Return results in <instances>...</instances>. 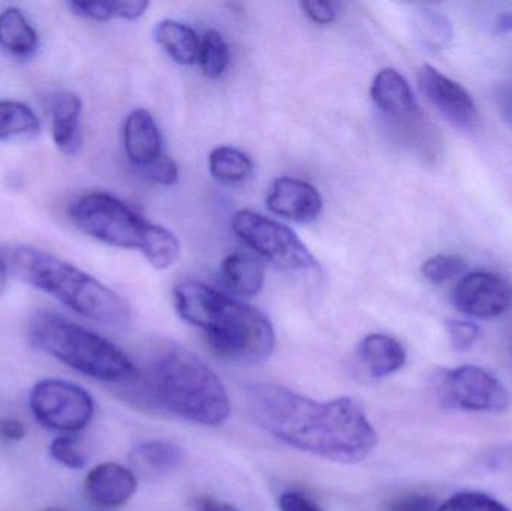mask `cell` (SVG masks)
Returning <instances> with one entry per match:
<instances>
[{"instance_id":"obj_18","label":"cell","mask_w":512,"mask_h":511,"mask_svg":"<svg viewBox=\"0 0 512 511\" xmlns=\"http://www.w3.org/2000/svg\"><path fill=\"white\" fill-rule=\"evenodd\" d=\"M221 272L225 284L240 296L254 297L264 287V264L248 252L228 255L222 263Z\"/></svg>"},{"instance_id":"obj_28","label":"cell","mask_w":512,"mask_h":511,"mask_svg":"<svg viewBox=\"0 0 512 511\" xmlns=\"http://www.w3.org/2000/svg\"><path fill=\"white\" fill-rule=\"evenodd\" d=\"M50 456L63 467L69 470H81L87 459L83 450L78 446L77 438L59 437L50 444Z\"/></svg>"},{"instance_id":"obj_29","label":"cell","mask_w":512,"mask_h":511,"mask_svg":"<svg viewBox=\"0 0 512 511\" xmlns=\"http://www.w3.org/2000/svg\"><path fill=\"white\" fill-rule=\"evenodd\" d=\"M144 177L158 183V185L171 186L179 180V167L170 156L164 155L150 162L147 167L141 168Z\"/></svg>"},{"instance_id":"obj_33","label":"cell","mask_w":512,"mask_h":511,"mask_svg":"<svg viewBox=\"0 0 512 511\" xmlns=\"http://www.w3.org/2000/svg\"><path fill=\"white\" fill-rule=\"evenodd\" d=\"M280 511H324L300 492L289 491L279 497Z\"/></svg>"},{"instance_id":"obj_27","label":"cell","mask_w":512,"mask_h":511,"mask_svg":"<svg viewBox=\"0 0 512 511\" xmlns=\"http://www.w3.org/2000/svg\"><path fill=\"white\" fill-rule=\"evenodd\" d=\"M438 511H510L495 498L480 492H460L439 506Z\"/></svg>"},{"instance_id":"obj_31","label":"cell","mask_w":512,"mask_h":511,"mask_svg":"<svg viewBox=\"0 0 512 511\" xmlns=\"http://www.w3.org/2000/svg\"><path fill=\"white\" fill-rule=\"evenodd\" d=\"M436 501L432 497L421 494H406L394 498L385 507V511H438Z\"/></svg>"},{"instance_id":"obj_34","label":"cell","mask_w":512,"mask_h":511,"mask_svg":"<svg viewBox=\"0 0 512 511\" xmlns=\"http://www.w3.org/2000/svg\"><path fill=\"white\" fill-rule=\"evenodd\" d=\"M26 435V426L17 419L0 420V437L6 441H21Z\"/></svg>"},{"instance_id":"obj_26","label":"cell","mask_w":512,"mask_h":511,"mask_svg":"<svg viewBox=\"0 0 512 511\" xmlns=\"http://www.w3.org/2000/svg\"><path fill=\"white\" fill-rule=\"evenodd\" d=\"M466 269V263L457 255H435L424 261L421 273L427 281L433 284H444L453 278L462 275Z\"/></svg>"},{"instance_id":"obj_1","label":"cell","mask_w":512,"mask_h":511,"mask_svg":"<svg viewBox=\"0 0 512 511\" xmlns=\"http://www.w3.org/2000/svg\"><path fill=\"white\" fill-rule=\"evenodd\" d=\"M252 420L282 443L337 464H358L378 446L366 411L352 398L315 401L274 384L246 389Z\"/></svg>"},{"instance_id":"obj_15","label":"cell","mask_w":512,"mask_h":511,"mask_svg":"<svg viewBox=\"0 0 512 511\" xmlns=\"http://www.w3.org/2000/svg\"><path fill=\"white\" fill-rule=\"evenodd\" d=\"M126 155L141 170L162 155V135L152 114L135 110L129 114L123 131Z\"/></svg>"},{"instance_id":"obj_17","label":"cell","mask_w":512,"mask_h":511,"mask_svg":"<svg viewBox=\"0 0 512 511\" xmlns=\"http://www.w3.org/2000/svg\"><path fill=\"white\" fill-rule=\"evenodd\" d=\"M83 104L77 95L71 92L59 93L54 98L53 140L66 155H75L81 147L80 117Z\"/></svg>"},{"instance_id":"obj_6","label":"cell","mask_w":512,"mask_h":511,"mask_svg":"<svg viewBox=\"0 0 512 511\" xmlns=\"http://www.w3.org/2000/svg\"><path fill=\"white\" fill-rule=\"evenodd\" d=\"M29 336L36 350L93 380L123 386L138 375L134 363L120 348L60 315H36Z\"/></svg>"},{"instance_id":"obj_7","label":"cell","mask_w":512,"mask_h":511,"mask_svg":"<svg viewBox=\"0 0 512 511\" xmlns=\"http://www.w3.org/2000/svg\"><path fill=\"white\" fill-rule=\"evenodd\" d=\"M231 227L249 248L279 269L309 270L316 266L300 237L274 219L240 210L231 219Z\"/></svg>"},{"instance_id":"obj_36","label":"cell","mask_w":512,"mask_h":511,"mask_svg":"<svg viewBox=\"0 0 512 511\" xmlns=\"http://www.w3.org/2000/svg\"><path fill=\"white\" fill-rule=\"evenodd\" d=\"M198 511H240L231 504L224 501L215 500V498H203L198 501Z\"/></svg>"},{"instance_id":"obj_24","label":"cell","mask_w":512,"mask_h":511,"mask_svg":"<svg viewBox=\"0 0 512 511\" xmlns=\"http://www.w3.org/2000/svg\"><path fill=\"white\" fill-rule=\"evenodd\" d=\"M69 9L81 17L92 20L107 21L111 18H125L135 20L149 8V3L135 0V2H71Z\"/></svg>"},{"instance_id":"obj_10","label":"cell","mask_w":512,"mask_h":511,"mask_svg":"<svg viewBox=\"0 0 512 511\" xmlns=\"http://www.w3.org/2000/svg\"><path fill=\"white\" fill-rule=\"evenodd\" d=\"M453 300L456 308L469 317H499L512 306V284L498 273H469L457 282Z\"/></svg>"},{"instance_id":"obj_35","label":"cell","mask_w":512,"mask_h":511,"mask_svg":"<svg viewBox=\"0 0 512 511\" xmlns=\"http://www.w3.org/2000/svg\"><path fill=\"white\" fill-rule=\"evenodd\" d=\"M498 102L502 116L512 123V83L502 87L498 95Z\"/></svg>"},{"instance_id":"obj_5","label":"cell","mask_w":512,"mask_h":511,"mask_svg":"<svg viewBox=\"0 0 512 511\" xmlns=\"http://www.w3.org/2000/svg\"><path fill=\"white\" fill-rule=\"evenodd\" d=\"M69 218L87 236L123 249H138L155 269L177 263L180 242L176 234L152 224L128 204L108 192H89L69 206Z\"/></svg>"},{"instance_id":"obj_20","label":"cell","mask_w":512,"mask_h":511,"mask_svg":"<svg viewBox=\"0 0 512 511\" xmlns=\"http://www.w3.org/2000/svg\"><path fill=\"white\" fill-rule=\"evenodd\" d=\"M38 33L18 8L0 14V47L12 56L26 57L36 50Z\"/></svg>"},{"instance_id":"obj_12","label":"cell","mask_w":512,"mask_h":511,"mask_svg":"<svg viewBox=\"0 0 512 511\" xmlns=\"http://www.w3.org/2000/svg\"><path fill=\"white\" fill-rule=\"evenodd\" d=\"M373 102L376 107L397 122L408 123V128L430 135L429 128L424 125L423 114L415 101L414 92L406 78L393 68L382 69L373 80Z\"/></svg>"},{"instance_id":"obj_3","label":"cell","mask_w":512,"mask_h":511,"mask_svg":"<svg viewBox=\"0 0 512 511\" xmlns=\"http://www.w3.org/2000/svg\"><path fill=\"white\" fill-rule=\"evenodd\" d=\"M147 387L165 410L197 425L216 428L230 417V396L219 375L197 354L174 342L156 351Z\"/></svg>"},{"instance_id":"obj_37","label":"cell","mask_w":512,"mask_h":511,"mask_svg":"<svg viewBox=\"0 0 512 511\" xmlns=\"http://www.w3.org/2000/svg\"><path fill=\"white\" fill-rule=\"evenodd\" d=\"M495 26L496 29H498V32H510V30H512V11L499 15Z\"/></svg>"},{"instance_id":"obj_22","label":"cell","mask_w":512,"mask_h":511,"mask_svg":"<svg viewBox=\"0 0 512 511\" xmlns=\"http://www.w3.org/2000/svg\"><path fill=\"white\" fill-rule=\"evenodd\" d=\"M210 173L219 182L239 183L254 170L251 158L233 147H218L209 156Z\"/></svg>"},{"instance_id":"obj_9","label":"cell","mask_w":512,"mask_h":511,"mask_svg":"<svg viewBox=\"0 0 512 511\" xmlns=\"http://www.w3.org/2000/svg\"><path fill=\"white\" fill-rule=\"evenodd\" d=\"M447 407L474 413H502L510 405L504 384L480 366L465 365L447 372L441 381Z\"/></svg>"},{"instance_id":"obj_38","label":"cell","mask_w":512,"mask_h":511,"mask_svg":"<svg viewBox=\"0 0 512 511\" xmlns=\"http://www.w3.org/2000/svg\"><path fill=\"white\" fill-rule=\"evenodd\" d=\"M6 284H8V269H6L5 263L0 260V296L5 293Z\"/></svg>"},{"instance_id":"obj_2","label":"cell","mask_w":512,"mask_h":511,"mask_svg":"<svg viewBox=\"0 0 512 511\" xmlns=\"http://www.w3.org/2000/svg\"><path fill=\"white\" fill-rule=\"evenodd\" d=\"M177 314L206 335L210 348L222 359L255 365L271 356L276 344L273 326L254 306L195 279L174 287Z\"/></svg>"},{"instance_id":"obj_16","label":"cell","mask_w":512,"mask_h":511,"mask_svg":"<svg viewBox=\"0 0 512 511\" xmlns=\"http://www.w3.org/2000/svg\"><path fill=\"white\" fill-rule=\"evenodd\" d=\"M358 353L370 377L376 380L396 374L406 363V351L403 345L397 339L382 333L367 335L361 341Z\"/></svg>"},{"instance_id":"obj_4","label":"cell","mask_w":512,"mask_h":511,"mask_svg":"<svg viewBox=\"0 0 512 511\" xmlns=\"http://www.w3.org/2000/svg\"><path fill=\"white\" fill-rule=\"evenodd\" d=\"M12 266L27 284L59 300L81 317L114 329H126L131 324V308L119 294L48 252L15 249Z\"/></svg>"},{"instance_id":"obj_14","label":"cell","mask_w":512,"mask_h":511,"mask_svg":"<svg viewBox=\"0 0 512 511\" xmlns=\"http://www.w3.org/2000/svg\"><path fill=\"white\" fill-rule=\"evenodd\" d=\"M322 197L315 186L294 177L274 180L267 197V207L282 218L312 222L322 212Z\"/></svg>"},{"instance_id":"obj_25","label":"cell","mask_w":512,"mask_h":511,"mask_svg":"<svg viewBox=\"0 0 512 511\" xmlns=\"http://www.w3.org/2000/svg\"><path fill=\"white\" fill-rule=\"evenodd\" d=\"M198 60L206 77L219 78L227 71L230 65V48L221 33L216 30L206 32L201 41Z\"/></svg>"},{"instance_id":"obj_30","label":"cell","mask_w":512,"mask_h":511,"mask_svg":"<svg viewBox=\"0 0 512 511\" xmlns=\"http://www.w3.org/2000/svg\"><path fill=\"white\" fill-rule=\"evenodd\" d=\"M448 333L457 350H468L480 338V329L469 321H451L448 323Z\"/></svg>"},{"instance_id":"obj_19","label":"cell","mask_w":512,"mask_h":511,"mask_svg":"<svg viewBox=\"0 0 512 511\" xmlns=\"http://www.w3.org/2000/svg\"><path fill=\"white\" fill-rule=\"evenodd\" d=\"M156 42L180 65H194L200 56V39L188 24L164 20L153 30Z\"/></svg>"},{"instance_id":"obj_23","label":"cell","mask_w":512,"mask_h":511,"mask_svg":"<svg viewBox=\"0 0 512 511\" xmlns=\"http://www.w3.org/2000/svg\"><path fill=\"white\" fill-rule=\"evenodd\" d=\"M41 125L29 105L0 101V140L38 134Z\"/></svg>"},{"instance_id":"obj_21","label":"cell","mask_w":512,"mask_h":511,"mask_svg":"<svg viewBox=\"0 0 512 511\" xmlns=\"http://www.w3.org/2000/svg\"><path fill=\"white\" fill-rule=\"evenodd\" d=\"M135 456L146 470L158 476L174 473L183 462L182 449L165 440H150L138 444Z\"/></svg>"},{"instance_id":"obj_13","label":"cell","mask_w":512,"mask_h":511,"mask_svg":"<svg viewBox=\"0 0 512 511\" xmlns=\"http://www.w3.org/2000/svg\"><path fill=\"white\" fill-rule=\"evenodd\" d=\"M137 486L135 474L129 468L105 462L87 474L84 491L96 509L113 510L125 506L134 497Z\"/></svg>"},{"instance_id":"obj_39","label":"cell","mask_w":512,"mask_h":511,"mask_svg":"<svg viewBox=\"0 0 512 511\" xmlns=\"http://www.w3.org/2000/svg\"><path fill=\"white\" fill-rule=\"evenodd\" d=\"M44 511H66V510L60 509V507H48V509H45Z\"/></svg>"},{"instance_id":"obj_32","label":"cell","mask_w":512,"mask_h":511,"mask_svg":"<svg viewBox=\"0 0 512 511\" xmlns=\"http://www.w3.org/2000/svg\"><path fill=\"white\" fill-rule=\"evenodd\" d=\"M301 9L316 24H330L336 20V5L331 2H303Z\"/></svg>"},{"instance_id":"obj_8","label":"cell","mask_w":512,"mask_h":511,"mask_svg":"<svg viewBox=\"0 0 512 511\" xmlns=\"http://www.w3.org/2000/svg\"><path fill=\"white\" fill-rule=\"evenodd\" d=\"M29 405L39 425L63 434L83 431L95 416V401L89 392L56 378L36 383L30 392Z\"/></svg>"},{"instance_id":"obj_11","label":"cell","mask_w":512,"mask_h":511,"mask_svg":"<svg viewBox=\"0 0 512 511\" xmlns=\"http://www.w3.org/2000/svg\"><path fill=\"white\" fill-rule=\"evenodd\" d=\"M421 92L451 123L459 128H472L477 123V105L468 90L451 80L432 65L421 66L418 72Z\"/></svg>"}]
</instances>
